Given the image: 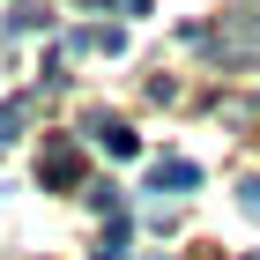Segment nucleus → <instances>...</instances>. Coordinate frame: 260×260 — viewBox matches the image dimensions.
Returning a JSON list of instances; mask_svg holds the SVG:
<instances>
[{"label": "nucleus", "mask_w": 260, "mask_h": 260, "mask_svg": "<svg viewBox=\"0 0 260 260\" xmlns=\"http://www.w3.org/2000/svg\"><path fill=\"white\" fill-rule=\"evenodd\" d=\"M38 179H45V186H82V149H75V141H45Z\"/></svg>", "instance_id": "obj_1"}, {"label": "nucleus", "mask_w": 260, "mask_h": 260, "mask_svg": "<svg viewBox=\"0 0 260 260\" xmlns=\"http://www.w3.org/2000/svg\"><path fill=\"white\" fill-rule=\"evenodd\" d=\"M149 186H156V193H164V186H171V193H193V186H201V164H186V156H156V164H149Z\"/></svg>", "instance_id": "obj_2"}, {"label": "nucleus", "mask_w": 260, "mask_h": 260, "mask_svg": "<svg viewBox=\"0 0 260 260\" xmlns=\"http://www.w3.org/2000/svg\"><path fill=\"white\" fill-rule=\"evenodd\" d=\"M89 134H97L104 149H112V156H134V149H141V141H134V126H126V119H89Z\"/></svg>", "instance_id": "obj_3"}, {"label": "nucleus", "mask_w": 260, "mask_h": 260, "mask_svg": "<svg viewBox=\"0 0 260 260\" xmlns=\"http://www.w3.org/2000/svg\"><path fill=\"white\" fill-rule=\"evenodd\" d=\"M22 119H30V97H0V141H15Z\"/></svg>", "instance_id": "obj_4"}, {"label": "nucleus", "mask_w": 260, "mask_h": 260, "mask_svg": "<svg viewBox=\"0 0 260 260\" xmlns=\"http://www.w3.org/2000/svg\"><path fill=\"white\" fill-rule=\"evenodd\" d=\"M238 201H245V216H260V179H245V186H238Z\"/></svg>", "instance_id": "obj_5"}, {"label": "nucleus", "mask_w": 260, "mask_h": 260, "mask_svg": "<svg viewBox=\"0 0 260 260\" xmlns=\"http://www.w3.org/2000/svg\"><path fill=\"white\" fill-rule=\"evenodd\" d=\"M82 8H126V0H82Z\"/></svg>", "instance_id": "obj_6"}]
</instances>
